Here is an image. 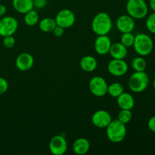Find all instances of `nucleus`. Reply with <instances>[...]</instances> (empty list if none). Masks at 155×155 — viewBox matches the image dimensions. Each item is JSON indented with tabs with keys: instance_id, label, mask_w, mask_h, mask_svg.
I'll return each instance as SVG.
<instances>
[{
	"instance_id": "f257e3e1",
	"label": "nucleus",
	"mask_w": 155,
	"mask_h": 155,
	"mask_svg": "<svg viewBox=\"0 0 155 155\" xmlns=\"http://www.w3.org/2000/svg\"><path fill=\"white\" fill-rule=\"evenodd\" d=\"M111 28L112 21L108 14L100 12L94 17L92 22V29L97 36L107 35Z\"/></svg>"
},
{
	"instance_id": "f03ea898",
	"label": "nucleus",
	"mask_w": 155,
	"mask_h": 155,
	"mask_svg": "<svg viewBox=\"0 0 155 155\" xmlns=\"http://www.w3.org/2000/svg\"><path fill=\"white\" fill-rule=\"evenodd\" d=\"M133 48L139 55L147 56L151 54L154 48V42L150 36L145 33H139L135 36Z\"/></svg>"
},
{
	"instance_id": "7ed1b4c3",
	"label": "nucleus",
	"mask_w": 155,
	"mask_h": 155,
	"mask_svg": "<svg viewBox=\"0 0 155 155\" xmlns=\"http://www.w3.org/2000/svg\"><path fill=\"white\" fill-rule=\"evenodd\" d=\"M106 134L110 142L120 143L124 140L127 136L126 124L120 122L117 119L112 120L106 127Z\"/></svg>"
},
{
	"instance_id": "20e7f679",
	"label": "nucleus",
	"mask_w": 155,
	"mask_h": 155,
	"mask_svg": "<svg viewBox=\"0 0 155 155\" xmlns=\"http://www.w3.org/2000/svg\"><path fill=\"white\" fill-rule=\"evenodd\" d=\"M149 85V77L145 71H135L128 80L130 90L135 93L142 92Z\"/></svg>"
},
{
	"instance_id": "39448f33",
	"label": "nucleus",
	"mask_w": 155,
	"mask_h": 155,
	"mask_svg": "<svg viewBox=\"0 0 155 155\" xmlns=\"http://www.w3.org/2000/svg\"><path fill=\"white\" fill-rule=\"evenodd\" d=\"M126 9L127 14L134 19H143L148 13V6L145 0H128Z\"/></svg>"
},
{
	"instance_id": "423d86ee",
	"label": "nucleus",
	"mask_w": 155,
	"mask_h": 155,
	"mask_svg": "<svg viewBox=\"0 0 155 155\" xmlns=\"http://www.w3.org/2000/svg\"><path fill=\"white\" fill-rule=\"evenodd\" d=\"M18 22L12 16H3L0 19V36H13L18 30Z\"/></svg>"
},
{
	"instance_id": "0eeeda50",
	"label": "nucleus",
	"mask_w": 155,
	"mask_h": 155,
	"mask_svg": "<svg viewBox=\"0 0 155 155\" xmlns=\"http://www.w3.org/2000/svg\"><path fill=\"white\" fill-rule=\"evenodd\" d=\"M89 90L93 95L96 97H103L107 93V82L103 77L95 76L89 81Z\"/></svg>"
},
{
	"instance_id": "6e6552de",
	"label": "nucleus",
	"mask_w": 155,
	"mask_h": 155,
	"mask_svg": "<svg viewBox=\"0 0 155 155\" xmlns=\"http://www.w3.org/2000/svg\"><path fill=\"white\" fill-rule=\"evenodd\" d=\"M128 70V64L124 61V59L113 58L107 64V71L114 77H122L125 75Z\"/></svg>"
},
{
	"instance_id": "1a4fd4ad",
	"label": "nucleus",
	"mask_w": 155,
	"mask_h": 155,
	"mask_svg": "<svg viewBox=\"0 0 155 155\" xmlns=\"http://www.w3.org/2000/svg\"><path fill=\"white\" fill-rule=\"evenodd\" d=\"M57 25L67 29L72 27L76 21L75 15L69 9H62L57 14L55 18Z\"/></svg>"
},
{
	"instance_id": "9d476101",
	"label": "nucleus",
	"mask_w": 155,
	"mask_h": 155,
	"mask_svg": "<svg viewBox=\"0 0 155 155\" xmlns=\"http://www.w3.org/2000/svg\"><path fill=\"white\" fill-rule=\"evenodd\" d=\"M48 147L52 154L62 155L68 150V142L64 136L58 135L51 138Z\"/></svg>"
},
{
	"instance_id": "9b49d317",
	"label": "nucleus",
	"mask_w": 155,
	"mask_h": 155,
	"mask_svg": "<svg viewBox=\"0 0 155 155\" xmlns=\"http://www.w3.org/2000/svg\"><path fill=\"white\" fill-rule=\"evenodd\" d=\"M112 121V117L108 111L99 110L92 114V122L95 127L98 128H106Z\"/></svg>"
},
{
	"instance_id": "f8f14e48",
	"label": "nucleus",
	"mask_w": 155,
	"mask_h": 155,
	"mask_svg": "<svg viewBox=\"0 0 155 155\" xmlns=\"http://www.w3.org/2000/svg\"><path fill=\"white\" fill-rule=\"evenodd\" d=\"M134 18L129 15H123L117 18L116 21V27L117 30L122 33L133 32L135 28Z\"/></svg>"
},
{
	"instance_id": "ddd939ff",
	"label": "nucleus",
	"mask_w": 155,
	"mask_h": 155,
	"mask_svg": "<svg viewBox=\"0 0 155 155\" xmlns=\"http://www.w3.org/2000/svg\"><path fill=\"white\" fill-rule=\"evenodd\" d=\"M111 40L107 35H101L98 36L95 41V50L100 55H104L109 53L110 46H111Z\"/></svg>"
},
{
	"instance_id": "4468645a",
	"label": "nucleus",
	"mask_w": 155,
	"mask_h": 155,
	"mask_svg": "<svg viewBox=\"0 0 155 155\" xmlns=\"http://www.w3.org/2000/svg\"><path fill=\"white\" fill-rule=\"evenodd\" d=\"M17 68L21 71H27L33 68L34 64V58L30 54L24 52L17 57L15 61Z\"/></svg>"
},
{
	"instance_id": "2eb2a0df",
	"label": "nucleus",
	"mask_w": 155,
	"mask_h": 155,
	"mask_svg": "<svg viewBox=\"0 0 155 155\" xmlns=\"http://www.w3.org/2000/svg\"><path fill=\"white\" fill-rule=\"evenodd\" d=\"M117 103L120 109L132 110L135 105V100L131 94L124 92L117 98Z\"/></svg>"
},
{
	"instance_id": "dca6fc26",
	"label": "nucleus",
	"mask_w": 155,
	"mask_h": 155,
	"mask_svg": "<svg viewBox=\"0 0 155 155\" xmlns=\"http://www.w3.org/2000/svg\"><path fill=\"white\" fill-rule=\"evenodd\" d=\"M109 53L113 58L124 59L127 56L128 50L127 47L124 46L121 42H116L111 44Z\"/></svg>"
},
{
	"instance_id": "f3484780",
	"label": "nucleus",
	"mask_w": 155,
	"mask_h": 155,
	"mask_svg": "<svg viewBox=\"0 0 155 155\" xmlns=\"http://www.w3.org/2000/svg\"><path fill=\"white\" fill-rule=\"evenodd\" d=\"M90 149V143L85 138H79L73 144V150L76 154L84 155Z\"/></svg>"
},
{
	"instance_id": "a211bd4d",
	"label": "nucleus",
	"mask_w": 155,
	"mask_h": 155,
	"mask_svg": "<svg viewBox=\"0 0 155 155\" xmlns=\"http://www.w3.org/2000/svg\"><path fill=\"white\" fill-rule=\"evenodd\" d=\"M12 5L16 12L26 14L34 8L33 0H12Z\"/></svg>"
},
{
	"instance_id": "6ab92c4d",
	"label": "nucleus",
	"mask_w": 155,
	"mask_h": 155,
	"mask_svg": "<svg viewBox=\"0 0 155 155\" xmlns=\"http://www.w3.org/2000/svg\"><path fill=\"white\" fill-rule=\"evenodd\" d=\"M80 68L85 72L91 73L95 71L98 66V62L97 60L91 55H86L82 58L80 60Z\"/></svg>"
},
{
	"instance_id": "aec40b11",
	"label": "nucleus",
	"mask_w": 155,
	"mask_h": 155,
	"mask_svg": "<svg viewBox=\"0 0 155 155\" xmlns=\"http://www.w3.org/2000/svg\"><path fill=\"white\" fill-rule=\"evenodd\" d=\"M39 29L45 33H51L53 32L54 29L57 26L55 20L51 18H45L39 21Z\"/></svg>"
},
{
	"instance_id": "412c9836",
	"label": "nucleus",
	"mask_w": 155,
	"mask_h": 155,
	"mask_svg": "<svg viewBox=\"0 0 155 155\" xmlns=\"http://www.w3.org/2000/svg\"><path fill=\"white\" fill-rule=\"evenodd\" d=\"M124 92V86L120 83H113L107 86V93L113 98H117Z\"/></svg>"
},
{
	"instance_id": "4be33fe9",
	"label": "nucleus",
	"mask_w": 155,
	"mask_h": 155,
	"mask_svg": "<svg viewBox=\"0 0 155 155\" xmlns=\"http://www.w3.org/2000/svg\"><path fill=\"white\" fill-rule=\"evenodd\" d=\"M24 15H25V16H24V22L27 25L32 27V26L36 25V24L39 23V15H38L36 11L32 9L31 11L27 12Z\"/></svg>"
},
{
	"instance_id": "5701e85b",
	"label": "nucleus",
	"mask_w": 155,
	"mask_h": 155,
	"mask_svg": "<svg viewBox=\"0 0 155 155\" xmlns=\"http://www.w3.org/2000/svg\"><path fill=\"white\" fill-rule=\"evenodd\" d=\"M132 67L135 71H145L147 68V62L142 56H138L132 61Z\"/></svg>"
},
{
	"instance_id": "b1692460",
	"label": "nucleus",
	"mask_w": 155,
	"mask_h": 155,
	"mask_svg": "<svg viewBox=\"0 0 155 155\" xmlns=\"http://www.w3.org/2000/svg\"><path fill=\"white\" fill-rule=\"evenodd\" d=\"M132 117H133V114H132L131 110L121 109V110L118 114L117 120L124 124H127L130 122Z\"/></svg>"
},
{
	"instance_id": "393cba45",
	"label": "nucleus",
	"mask_w": 155,
	"mask_h": 155,
	"mask_svg": "<svg viewBox=\"0 0 155 155\" xmlns=\"http://www.w3.org/2000/svg\"><path fill=\"white\" fill-rule=\"evenodd\" d=\"M134 40L135 36L132 33V32L124 33L120 37V42L127 48L133 46V43H134Z\"/></svg>"
},
{
	"instance_id": "a878e982",
	"label": "nucleus",
	"mask_w": 155,
	"mask_h": 155,
	"mask_svg": "<svg viewBox=\"0 0 155 155\" xmlns=\"http://www.w3.org/2000/svg\"><path fill=\"white\" fill-rule=\"evenodd\" d=\"M147 29L150 33L155 34V12L148 17L145 23Z\"/></svg>"
},
{
	"instance_id": "bb28decb",
	"label": "nucleus",
	"mask_w": 155,
	"mask_h": 155,
	"mask_svg": "<svg viewBox=\"0 0 155 155\" xmlns=\"http://www.w3.org/2000/svg\"><path fill=\"white\" fill-rule=\"evenodd\" d=\"M3 45L7 48H12L15 45V39L13 36H5L2 41Z\"/></svg>"
},
{
	"instance_id": "cd10ccee",
	"label": "nucleus",
	"mask_w": 155,
	"mask_h": 155,
	"mask_svg": "<svg viewBox=\"0 0 155 155\" xmlns=\"http://www.w3.org/2000/svg\"><path fill=\"white\" fill-rule=\"evenodd\" d=\"M8 89V83L3 77H0V95L5 93Z\"/></svg>"
},
{
	"instance_id": "c85d7f7f",
	"label": "nucleus",
	"mask_w": 155,
	"mask_h": 155,
	"mask_svg": "<svg viewBox=\"0 0 155 155\" xmlns=\"http://www.w3.org/2000/svg\"><path fill=\"white\" fill-rule=\"evenodd\" d=\"M34 7L36 8H43L47 4L48 0H33Z\"/></svg>"
},
{
	"instance_id": "c756f323",
	"label": "nucleus",
	"mask_w": 155,
	"mask_h": 155,
	"mask_svg": "<svg viewBox=\"0 0 155 155\" xmlns=\"http://www.w3.org/2000/svg\"><path fill=\"white\" fill-rule=\"evenodd\" d=\"M64 28H63L62 27H60V26L57 25L55 27V28L53 30V33H54V36H57V37H61L64 35Z\"/></svg>"
},
{
	"instance_id": "7c9ffc66",
	"label": "nucleus",
	"mask_w": 155,
	"mask_h": 155,
	"mask_svg": "<svg viewBox=\"0 0 155 155\" xmlns=\"http://www.w3.org/2000/svg\"><path fill=\"white\" fill-rule=\"evenodd\" d=\"M148 127L152 133H155V116L151 117L148 121Z\"/></svg>"
},
{
	"instance_id": "2f4dec72",
	"label": "nucleus",
	"mask_w": 155,
	"mask_h": 155,
	"mask_svg": "<svg viewBox=\"0 0 155 155\" xmlns=\"http://www.w3.org/2000/svg\"><path fill=\"white\" fill-rule=\"evenodd\" d=\"M6 14V7L4 5L0 4V18L5 16Z\"/></svg>"
},
{
	"instance_id": "473e14b6",
	"label": "nucleus",
	"mask_w": 155,
	"mask_h": 155,
	"mask_svg": "<svg viewBox=\"0 0 155 155\" xmlns=\"http://www.w3.org/2000/svg\"><path fill=\"white\" fill-rule=\"evenodd\" d=\"M149 6L151 10L155 12V0H149Z\"/></svg>"
},
{
	"instance_id": "72a5a7b5",
	"label": "nucleus",
	"mask_w": 155,
	"mask_h": 155,
	"mask_svg": "<svg viewBox=\"0 0 155 155\" xmlns=\"http://www.w3.org/2000/svg\"><path fill=\"white\" fill-rule=\"evenodd\" d=\"M153 86H154V89H155V77H154V80H153Z\"/></svg>"
}]
</instances>
